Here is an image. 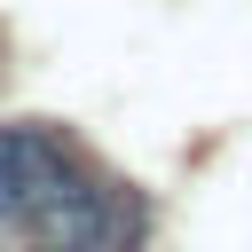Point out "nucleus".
Segmentation results:
<instances>
[{"label":"nucleus","mask_w":252,"mask_h":252,"mask_svg":"<svg viewBox=\"0 0 252 252\" xmlns=\"http://www.w3.org/2000/svg\"><path fill=\"white\" fill-rule=\"evenodd\" d=\"M87 158L55 134V126H0V205L16 220H32L63 181H79Z\"/></svg>","instance_id":"obj_1"}]
</instances>
